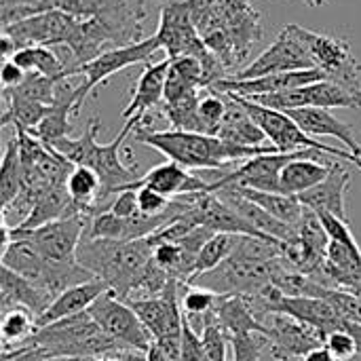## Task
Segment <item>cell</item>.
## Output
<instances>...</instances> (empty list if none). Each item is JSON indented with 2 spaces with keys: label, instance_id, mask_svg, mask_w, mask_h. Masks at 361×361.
Segmentation results:
<instances>
[{
  "label": "cell",
  "instance_id": "6da1fadb",
  "mask_svg": "<svg viewBox=\"0 0 361 361\" xmlns=\"http://www.w3.org/2000/svg\"><path fill=\"white\" fill-rule=\"evenodd\" d=\"M135 142L150 146L159 150L161 154L167 157V161L180 163L182 167L190 169H226L231 165H243L245 161L258 157V154H269V152H279L275 146H241L226 142L218 135H207V133H192V131H154L150 125L140 123L133 129Z\"/></svg>",
  "mask_w": 361,
  "mask_h": 361
},
{
  "label": "cell",
  "instance_id": "7a4b0ae2",
  "mask_svg": "<svg viewBox=\"0 0 361 361\" xmlns=\"http://www.w3.org/2000/svg\"><path fill=\"white\" fill-rule=\"evenodd\" d=\"M137 127L135 121H125V127L110 144H99L97 133L102 129V123L97 116H91L87 121V127L80 137H63L55 142L51 148L57 150L61 157H66L74 167H91L99 180H102V207L108 212L110 203H106L112 195L123 192L129 184L137 182L142 176L137 173V163H125L121 159V148L125 140L133 133Z\"/></svg>",
  "mask_w": 361,
  "mask_h": 361
},
{
  "label": "cell",
  "instance_id": "3957f363",
  "mask_svg": "<svg viewBox=\"0 0 361 361\" xmlns=\"http://www.w3.org/2000/svg\"><path fill=\"white\" fill-rule=\"evenodd\" d=\"M152 254L154 243L150 241V237L137 241L82 237L76 252V260L97 279L106 281L108 288L121 300L127 302L135 286L140 283L146 267L150 264Z\"/></svg>",
  "mask_w": 361,
  "mask_h": 361
},
{
  "label": "cell",
  "instance_id": "277c9868",
  "mask_svg": "<svg viewBox=\"0 0 361 361\" xmlns=\"http://www.w3.org/2000/svg\"><path fill=\"white\" fill-rule=\"evenodd\" d=\"M23 345L40 347L51 361L116 360L127 353L95 324L89 311L38 328Z\"/></svg>",
  "mask_w": 361,
  "mask_h": 361
},
{
  "label": "cell",
  "instance_id": "5b68a950",
  "mask_svg": "<svg viewBox=\"0 0 361 361\" xmlns=\"http://www.w3.org/2000/svg\"><path fill=\"white\" fill-rule=\"evenodd\" d=\"M262 34V17L252 6V0H218L201 32L205 44L224 63L226 72L245 63Z\"/></svg>",
  "mask_w": 361,
  "mask_h": 361
},
{
  "label": "cell",
  "instance_id": "8992f818",
  "mask_svg": "<svg viewBox=\"0 0 361 361\" xmlns=\"http://www.w3.org/2000/svg\"><path fill=\"white\" fill-rule=\"evenodd\" d=\"M228 97H233L237 104H241L247 114L256 121V125L264 131L267 140L271 142V146H275L279 152H296V150H317V152H324L328 157H334V159H343L351 165H355L361 171V161L349 150H343V148H334V146H328L324 142H319L317 137L309 135L302 131V127L288 114V112H281V110H273V108H267L262 104H256L247 97H241V95H231V93H224Z\"/></svg>",
  "mask_w": 361,
  "mask_h": 361
},
{
  "label": "cell",
  "instance_id": "52a82bcc",
  "mask_svg": "<svg viewBox=\"0 0 361 361\" xmlns=\"http://www.w3.org/2000/svg\"><path fill=\"white\" fill-rule=\"evenodd\" d=\"M281 262L283 258L264 262V260L231 256L216 269L195 275L188 283L205 288L218 294L220 298H233V296L252 298L273 283V277L279 271Z\"/></svg>",
  "mask_w": 361,
  "mask_h": 361
},
{
  "label": "cell",
  "instance_id": "ba28073f",
  "mask_svg": "<svg viewBox=\"0 0 361 361\" xmlns=\"http://www.w3.org/2000/svg\"><path fill=\"white\" fill-rule=\"evenodd\" d=\"M144 328L150 332L152 341L169 355L171 361L182 357V281L171 279L165 292L157 298H137L127 300Z\"/></svg>",
  "mask_w": 361,
  "mask_h": 361
},
{
  "label": "cell",
  "instance_id": "9c48e42d",
  "mask_svg": "<svg viewBox=\"0 0 361 361\" xmlns=\"http://www.w3.org/2000/svg\"><path fill=\"white\" fill-rule=\"evenodd\" d=\"M89 216H68L53 220L44 226H38L34 231H23L17 226H11L2 218V247H6L13 239H27L32 247L49 262H74L78 245L85 237Z\"/></svg>",
  "mask_w": 361,
  "mask_h": 361
},
{
  "label": "cell",
  "instance_id": "30bf717a",
  "mask_svg": "<svg viewBox=\"0 0 361 361\" xmlns=\"http://www.w3.org/2000/svg\"><path fill=\"white\" fill-rule=\"evenodd\" d=\"M290 27L307 47L315 68L326 72L328 80L343 85L353 93H361V61L353 55L347 40L324 32L307 30L296 23H290Z\"/></svg>",
  "mask_w": 361,
  "mask_h": 361
},
{
  "label": "cell",
  "instance_id": "8fae6325",
  "mask_svg": "<svg viewBox=\"0 0 361 361\" xmlns=\"http://www.w3.org/2000/svg\"><path fill=\"white\" fill-rule=\"evenodd\" d=\"M159 49H163L161 40L157 36H150V38H144V40L133 42V44L112 47V49L104 51L102 55H97L95 59L74 68L72 76H76V74L85 76V82L78 85V110L85 104V99L95 91V87L104 85L112 74H116L121 70H127V68L137 66V63H144V66L150 63L152 55Z\"/></svg>",
  "mask_w": 361,
  "mask_h": 361
},
{
  "label": "cell",
  "instance_id": "7c38bea8",
  "mask_svg": "<svg viewBox=\"0 0 361 361\" xmlns=\"http://www.w3.org/2000/svg\"><path fill=\"white\" fill-rule=\"evenodd\" d=\"M89 315L95 324L125 351H140L146 353L148 347L154 343L150 332L144 328L135 311L129 302L121 300L112 290H108L91 309Z\"/></svg>",
  "mask_w": 361,
  "mask_h": 361
},
{
  "label": "cell",
  "instance_id": "4fadbf2b",
  "mask_svg": "<svg viewBox=\"0 0 361 361\" xmlns=\"http://www.w3.org/2000/svg\"><path fill=\"white\" fill-rule=\"evenodd\" d=\"M256 104H262L273 110L290 112L300 108H361V93H353L343 85L332 80H319L313 85H305L292 91L269 93V95H254L247 97Z\"/></svg>",
  "mask_w": 361,
  "mask_h": 361
},
{
  "label": "cell",
  "instance_id": "5bb4252c",
  "mask_svg": "<svg viewBox=\"0 0 361 361\" xmlns=\"http://www.w3.org/2000/svg\"><path fill=\"white\" fill-rule=\"evenodd\" d=\"M309 154H324L317 150H296V152H269L258 154L243 165H239L235 171H228L212 182V192L224 188V186H239V188H254L262 192H279V178L288 163L309 157Z\"/></svg>",
  "mask_w": 361,
  "mask_h": 361
},
{
  "label": "cell",
  "instance_id": "9a60e30c",
  "mask_svg": "<svg viewBox=\"0 0 361 361\" xmlns=\"http://www.w3.org/2000/svg\"><path fill=\"white\" fill-rule=\"evenodd\" d=\"M311 68H315V63H313L307 47L294 34V30L290 25H286L279 32L277 40L262 55H258L243 70H237L231 78L252 80V78H262V76H271V74L298 72V70H311Z\"/></svg>",
  "mask_w": 361,
  "mask_h": 361
},
{
  "label": "cell",
  "instance_id": "2e32d148",
  "mask_svg": "<svg viewBox=\"0 0 361 361\" xmlns=\"http://www.w3.org/2000/svg\"><path fill=\"white\" fill-rule=\"evenodd\" d=\"M78 19L80 17H74L63 11H44L2 27V34L11 36L17 49H25V47L59 49L70 44Z\"/></svg>",
  "mask_w": 361,
  "mask_h": 361
},
{
  "label": "cell",
  "instance_id": "e0dca14e",
  "mask_svg": "<svg viewBox=\"0 0 361 361\" xmlns=\"http://www.w3.org/2000/svg\"><path fill=\"white\" fill-rule=\"evenodd\" d=\"M275 361H298L307 353L324 347V338L309 326L283 313H269L260 319Z\"/></svg>",
  "mask_w": 361,
  "mask_h": 361
},
{
  "label": "cell",
  "instance_id": "ac0fdd59",
  "mask_svg": "<svg viewBox=\"0 0 361 361\" xmlns=\"http://www.w3.org/2000/svg\"><path fill=\"white\" fill-rule=\"evenodd\" d=\"M140 186H148L165 195L167 199H180V197L195 195V192H212V182L190 173L186 167L173 161L152 167L148 173H144L137 182L129 184L125 190H137Z\"/></svg>",
  "mask_w": 361,
  "mask_h": 361
},
{
  "label": "cell",
  "instance_id": "d6986e66",
  "mask_svg": "<svg viewBox=\"0 0 361 361\" xmlns=\"http://www.w3.org/2000/svg\"><path fill=\"white\" fill-rule=\"evenodd\" d=\"M171 57H165L157 63H146L133 91L127 108L123 110L125 121H135L137 125L148 118V112L159 108L165 99V85L169 74Z\"/></svg>",
  "mask_w": 361,
  "mask_h": 361
},
{
  "label": "cell",
  "instance_id": "ffe728a7",
  "mask_svg": "<svg viewBox=\"0 0 361 361\" xmlns=\"http://www.w3.org/2000/svg\"><path fill=\"white\" fill-rule=\"evenodd\" d=\"M271 313H283V315L298 319L300 324L313 328L324 338V343L328 334L343 330V324L347 319L328 300L311 298V296H298V298L283 296Z\"/></svg>",
  "mask_w": 361,
  "mask_h": 361
},
{
  "label": "cell",
  "instance_id": "44dd1931",
  "mask_svg": "<svg viewBox=\"0 0 361 361\" xmlns=\"http://www.w3.org/2000/svg\"><path fill=\"white\" fill-rule=\"evenodd\" d=\"M72 114H78V87L70 85V78H63L57 87L55 102L49 106L44 118L32 131V135L38 137L44 146H53L55 142L70 137Z\"/></svg>",
  "mask_w": 361,
  "mask_h": 361
},
{
  "label": "cell",
  "instance_id": "7402d4cb",
  "mask_svg": "<svg viewBox=\"0 0 361 361\" xmlns=\"http://www.w3.org/2000/svg\"><path fill=\"white\" fill-rule=\"evenodd\" d=\"M349 184H351V171L345 169L338 161H334L328 178L315 188L302 192L298 199L305 207L313 209L315 214H332L338 216L341 220H347L345 195Z\"/></svg>",
  "mask_w": 361,
  "mask_h": 361
},
{
  "label": "cell",
  "instance_id": "603a6c76",
  "mask_svg": "<svg viewBox=\"0 0 361 361\" xmlns=\"http://www.w3.org/2000/svg\"><path fill=\"white\" fill-rule=\"evenodd\" d=\"M216 195L231 209H235L245 222H250L258 233H262L271 239H279V241H296L298 239V226H290V224L273 218L267 209H262L260 205H256L254 201L243 197L237 188L224 186V188L216 190Z\"/></svg>",
  "mask_w": 361,
  "mask_h": 361
},
{
  "label": "cell",
  "instance_id": "cb8c5ba5",
  "mask_svg": "<svg viewBox=\"0 0 361 361\" xmlns=\"http://www.w3.org/2000/svg\"><path fill=\"white\" fill-rule=\"evenodd\" d=\"M288 114L302 127L305 133H309L313 137H336L338 142H343L347 146L349 152H353L361 161V144L355 137L353 127L343 123L341 118H336L330 110L300 108V110H290Z\"/></svg>",
  "mask_w": 361,
  "mask_h": 361
},
{
  "label": "cell",
  "instance_id": "d4e9b609",
  "mask_svg": "<svg viewBox=\"0 0 361 361\" xmlns=\"http://www.w3.org/2000/svg\"><path fill=\"white\" fill-rule=\"evenodd\" d=\"M51 302L53 298L44 290H40L36 283L2 267V273H0V309L2 311L13 309V307H23L32 311L38 319L47 313Z\"/></svg>",
  "mask_w": 361,
  "mask_h": 361
},
{
  "label": "cell",
  "instance_id": "484cf974",
  "mask_svg": "<svg viewBox=\"0 0 361 361\" xmlns=\"http://www.w3.org/2000/svg\"><path fill=\"white\" fill-rule=\"evenodd\" d=\"M108 290H110L108 283L102 279H93V281L74 286V288L66 290L63 294H59L51 302L47 313L42 317H38L36 326L42 328V326H49V324H55V322H61V319H68V317H74V315L89 311Z\"/></svg>",
  "mask_w": 361,
  "mask_h": 361
},
{
  "label": "cell",
  "instance_id": "4316f807",
  "mask_svg": "<svg viewBox=\"0 0 361 361\" xmlns=\"http://www.w3.org/2000/svg\"><path fill=\"white\" fill-rule=\"evenodd\" d=\"M324 157L326 154H309V157H300V159L288 163L281 171V178H279V192L300 197L302 192L322 184L328 178L330 167H332V163H319L317 161Z\"/></svg>",
  "mask_w": 361,
  "mask_h": 361
},
{
  "label": "cell",
  "instance_id": "83f0119b",
  "mask_svg": "<svg viewBox=\"0 0 361 361\" xmlns=\"http://www.w3.org/2000/svg\"><path fill=\"white\" fill-rule=\"evenodd\" d=\"M226 99H228V110L218 129V137L241 146H264L267 135L256 125V121L247 114V110L241 104H237L233 97L226 95Z\"/></svg>",
  "mask_w": 361,
  "mask_h": 361
},
{
  "label": "cell",
  "instance_id": "f1b7e54d",
  "mask_svg": "<svg viewBox=\"0 0 361 361\" xmlns=\"http://www.w3.org/2000/svg\"><path fill=\"white\" fill-rule=\"evenodd\" d=\"M237 188L243 197H247L250 201H254L256 205H260L262 209H267L273 218L290 224V226H298L302 216H305V205L300 203L298 197L292 195H283V192H262V190H254V188Z\"/></svg>",
  "mask_w": 361,
  "mask_h": 361
},
{
  "label": "cell",
  "instance_id": "f546056e",
  "mask_svg": "<svg viewBox=\"0 0 361 361\" xmlns=\"http://www.w3.org/2000/svg\"><path fill=\"white\" fill-rule=\"evenodd\" d=\"M13 61L23 68L27 74H42L49 78H66L70 76V68L66 61L59 59L55 49L51 47H25L19 49Z\"/></svg>",
  "mask_w": 361,
  "mask_h": 361
},
{
  "label": "cell",
  "instance_id": "4dcf8cb0",
  "mask_svg": "<svg viewBox=\"0 0 361 361\" xmlns=\"http://www.w3.org/2000/svg\"><path fill=\"white\" fill-rule=\"evenodd\" d=\"M23 186V169H21V154H19V140L17 133L6 142L2 165H0V199H2V212L8 209L15 199L21 195Z\"/></svg>",
  "mask_w": 361,
  "mask_h": 361
},
{
  "label": "cell",
  "instance_id": "1f68e13d",
  "mask_svg": "<svg viewBox=\"0 0 361 361\" xmlns=\"http://www.w3.org/2000/svg\"><path fill=\"white\" fill-rule=\"evenodd\" d=\"M36 322H38L36 315L23 307H13L2 311V326H0L2 351H11L23 345L38 330Z\"/></svg>",
  "mask_w": 361,
  "mask_h": 361
},
{
  "label": "cell",
  "instance_id": "d6a6232c",
  "mask_svg": "<svg viewBox=\"0 0 361 361\" xmlns=\"http://www.w3.org/2000/svg\"><path fill=\"white\" fill-rule=\"evenodd\" d=\"M220 302V296L199 288V286H190V283H182V313L186 315V319L190 322V326L201 332L203 328V317L207 313H212Z\"/></svg>",
  "mask_w": 361,
  "mask_h": 361
},
{
  "label": "cell",
  "instance_id": "836d02e7",
  "mask_svg": "<svg viewBox=\"0 0 361 361\" xmlns=\"http://www.w3.org/2000/svg\"><path fill=\"white\" fill-rule=\"evenodd\" d=\"M237 243H239V235H233V233H216L205 243V247L199 252L197 273L195 275L207 273V271L216 269L218 264H222L226 258H231L233 252H235V247H237Z\"/></svg>",
  "mask_w": 361,
  "mask_h": 361
},
{
  "label": "cell",
  "instance_id": "e575fe53",
  "mask_svg": "<svg viewBox=\"0 0 361 361\" xmlns=\"http://www.w3.org/2000/svg\"><path fill=\"white\" fill-rule=\"evenodd\" d=\"M201 345L207 361H228V336L224 328L220 326L216 311L207 313L203 317V328H201Z\"/></svg>",
  "mask_w": 361,
  "mask_h": 361
},
{
  "label": "cell",
  "instance_id": "d590c367",
  "mask_svg": "<svg viewBox=\"0 0 361 361\" xmlns=\"http://www.w3.org/2000/svg\"><path fill=\"white\" fill-rule=\"evenodd\" d=\"M207 95H201V104H199V116L203 123V131L207 135H218V129L226 116L228 110V99L224 93H216L212 89H207Z\"/></svg>",
  "mask_w": 361,
  "mask_h": 361
},
{
  "label": "cell",
  "instance_id": "8d00e7d4",
  "mask_svg": "<svg viewBox=\"0 0 361 361\" xmlns=\"http://www.w3.org/2000/svg\"><path fill=\"white\" fill-rule=\"evenodd\" d=\"M233 357L228 361H262V351L269 347V341L260 332H245L228 336Z\"/></svg>",
  "mask_w": 361,
  "mask_h": 361
},
{
  "label": "cell",
  "instance_id": "74e56055",
  "mask_svg": "<svg viewBox=\"0 0 361 361\" xmlns=\"http://www.w3.org/2000/svg\"><path fill=\"white\" fill-rule=\"evenodd\" d=\"M44 11H49V0H0L2 27Z\"/></svg>",
  "mask_w": 361,
  "mask_h": 361
},
{
  "label": "cell",
  "instance_id": "f35d334b",
  "mask_svg": "<svg viewBox=\"0 0 361 361\" xmlns=\"http://www.w3.org/2000/svg\"><path fill=\"white\" fill-rule=\"evenodd\" d=\"M319 298L328 300L343 317H347L349 322H355L361 326V298L349 294V292H343V290H336V288H322V294Z\"/></svg>",
  "mask_w": 361,
  "mask_h": 361
},
{
  "label": "cell",
  "instance_id": "ab89813d",
  "mask_svg": "<svg viewBox=\"0 0 361 361\" xmlns=\"http://www.w3.org/2000/svg\"><path fill=\"white\" fill-rule=\"evenodd\" d=\"M324 347L332 353V357L336 361H351L360 355V349H357L355 338L349 332H343V330L328 334Z\"/></svg>",
  "mask_w": 361,
  "mask_h": 361
},
{
  "label": "cell",
  "instance_id": "60d3db41",
  "mask_svg": "<svg viewBox=\"0 0 361 361\" xmlns=\"http://www.w3.org/2000/svg\"><path fill=\"white\" fill-rule=\"evenodd\" d=\"M135 192H137L140 212L146 214V216L165 214V212L171 207V203H173V199H167L165 195H161V192H157V190H152V188H148V186H140Z\"/></svg>",
  "mask_w": 361,
  "mask_h": 361
},
{
  "label": "cell",
  "instance_id": "b9f144b4",
  "mask_svg": "<svg viewBox=\"0 0 361 361\" xmlns=\"http://www.w3.org/2000/svg\"><path fill=\"white\" fill-rule=\"evenodd\" d=\"M180 361H207L201 345V334L190 326V322L184 315V328H182V357Z\"/></svg>",
  "mask_w": 361,
  "mask_h": 361
},
{
  "label": "cell",
  "instance_id": "7bdbcfd3",
  "mask_svg": "<svg viewBox=\"0 0 361 361\" xmlns=\"http://www.w3.org/2000/svg\"><path fill=\"white\" fill-rule=\"evenodd\" d=\"M163 2H180V4H184L188 8L195 25H197L199 34H201L205 30V25H207V21H209L218 0H163Z\"/></svg>",
  "mask_w": 361,
  "mask_h": 361
},
{
  "label": "cell",
  "instance_id": "ee69618b",
  "mask_svg": "<svg viewBox=\"0 0 361 361\" xmlns=\"http://www.w3.org/2000/svg\"><path fill=\"white\" fill-rule=\"evenodd\" d=\"M110 212L116 214L118 218H133L140 214L137 205V192L135 190H123L116 195V199L110 203Z\"/></svg>",
  "mask_w": 361,
  "mask_h": 361
},
{
  "label": "cell",
  "instance_id": "f6af8a7d",
  "mask_svg": "<svg viewBox=\"0 0 361 361\" xmlns=\"http://www.w3.org/2000/svg\"><path fill=\"white\" fill-rule=\"evenodd\" d=\"M27 72L23 68H19L13 59H6L2 63V70H0V80H2V89H13L17 85H21L25 80Z\"/></svg>",
  "mask_w": 361,
  "mask_h": 361
},
{
  "label": "cell",
  "instance_id": "bcb514c9",
  "mask_svg": "<svg viewBox=\"0 0 361 361\" xmlns=\"http://www.w3.org/2000/svg\"><path fill=\"white\" fill-rule=\"evenodd\" d=\"M298 361H336V360L332 357V353H330L326 347H319V349H315V351L307 353L305 357H300Z\"/></svg>",
  "mask_w": 361,
  "mask_h": 361
},
{
  "label": "cell",
  "instance_id": "7dc6e473",
  "mask_svg": "<svg viewBox=\"0 0 361 361\" xmlns=\"http://www.w3.org/2000/svg\"><path fill=\"white\" fill-rule=\"evenodd\" d=\"M300 2H305V4H307V6H311V8H317V6L330 4L332 0H300Z\"/></svg>",
  "mask_w": 361,
  "mask_h": 361
},
{
  "label": "cell",
  "instance_id": "c3c4849f",
  "mask_svg": "<svg viewBox=\"0 0 361 361\" xmlns=\"http://www.w3.org/2000/svg\"><path fill=\"white\" fill-rule=\"evenodd\" d=\"M349 294H353V296H357V298H361V281H360V286L353 290V292H349Z\"/></svg>",
  "mask_w": 361,
  "mask_h": 361
},
{
  "label": "cell",
  "instance_id": "681fc988",
  "mask_svg": "<svg viewBox=\"0 0 361 361\" xmlns=\"http://www.w3.org/2000/svg\"><path fill=\"white\" fill-rule=\"evenodd\" d=\"M95 361H121V360L116 357V360H95Z\"/></svg>",
  "mask_w": 361,
  "mask_h": 361
},
{
  "label": "cell",
  "instance_id": "f907efd6",
  "mask_svg": "<svg viewBox=\"0 0 361 361\" xmlns=\"http://www.w3.org/2000/svg\"><path fill=\"white\" fill-rule=\"evenodd\" d=\"M351 361H361V355H357V357H355V360H351Z\"/></svg>",
  "mask_w": 361,
  "mask_h": 361
}]
</instances>
